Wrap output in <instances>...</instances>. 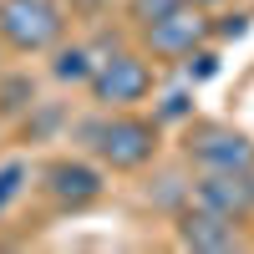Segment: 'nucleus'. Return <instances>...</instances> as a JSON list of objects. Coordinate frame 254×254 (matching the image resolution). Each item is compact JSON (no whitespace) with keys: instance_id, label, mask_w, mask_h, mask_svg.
Here are the masks:
<instances>
[{"instance_id":"f257e3e1","label":"nucleus","mask_w":254,"mask_h":254,"mask_svg":"<svg viewBox=\"0 0 254 254\" xmlns=\"http://www.w3.org/2000/svg\"><path fill=\"white\" fill-rule=\"evenodd\" d=\"M81 137H87L92 158L102 168H112V173H137L158 158V117H142L132 107L122 112H102L97 122L81 127Z\"/></svg>"},{"instance_id":"f03ea898","label":"nucleus","mask_w":254,"mask_h":254,"mask_svg":"<svg viewBox=\"0 0 254 254\" xmlns=\"http://www.w3.org/2000/svg\"><path fill=\"white\" fill-rule=\"evenodd\" d=\"M66 36V10L56 0H0V46L15 56H41Z\"/></svg>"},{"instance_id":"7ed1b4c3","label":"nucleus","mask_w":254,"mask_h":254,"mask_svg":"<svg viewBox=\"0 0 254 254\" xmlns=\"http://www.w3.org/2000/svg\"><path fill=\"white\" fill-rule=\"evenodd\" d=\"M87 92H92V102L102 112L137 107V102H147V92H153V61L142 51H112V56H102L92 66Z\"/></svg>"},{"instance_id":"20e7f679","label":"nucleus","mask_w":254,"mask_h":254,"mask_svg":"<svg viewBox=\"0 0 254 254\" xmlns=\"http://www.w3.org/2000/svg\"><path fill=\"white\" fill-rule=\"evenodd\" d=\"M188 163L198 173H239L254 168V137L229 122H193L188 127Z\"/></svg>"},{"instance_id":"39448f33","label":"nucleus","mask_w":254,"mask_h":254,"mask_svg":"<svg viewBox=\"0 0 254 254\" xmlns=\"http://www.w3.org/2000/svg\"><path fill=\"white\" fill-rule=\"evenodd\" d=\"M203 41H208V20H203V10L193 0H183V5H173L168 15L142 26V46H147L153 61H183V56H193Z\"/></svg>"},{"instance_id":"423d86ee","label":"nucleus","mask_w":254,"mask_h":254,"mask_svg":"<svg viewBox=\"0 0 254 254\" xmlns=\"http://www.w3.org/2000/svg\"><path fill=\"white\" fill-rule=\"evenodd\" d=\"M41 193H46L56 208H92L102 193H107V178H102V168L87 163V158H51L41 168Z\"/></svg>"},{"instance_id":"0eeeda50","label":"nucleus","mask_w":254,"mask_h":254,"mask_svg":"<svg viewBox=\"0 0 254 254\" xmlns=\"http://www.w3.org/2000/svg\"><path fill=\"white\" fill-rule=\"evenodd\" d=\"M173 229H178V244L193 249V254H229V249L244 244L239 219L219 214V208H203L193 198H188V208H178V224Z\"/></svg>"},{"instance_id":"6e6552de","label":"nucleus","mask_w":254,"mask_h":254,"mask_svg":"<svg viewBox=\"0 0 254 254\" xmlns=\"http://www.w3.org/2000/svg\"><path fill=\"white\" fill-rule=\"evenodd\" d=\"M188 198L244 224V219H254V168H239V173H198L188 183Z\"/></svg>"},{"instance_id":"1a4fd4ad","label":"nucleus","mask_w":254,"mask_h":254,"mask_svg":"<svg viewBox=\"0 0 254 254\" xmlns=\"http://www.w3.org/2000/svg\"><path fill=\"white\" fill-rule=\"evenodd\" d=\"M56 61H51V76L56 81H76V87H87V76H92V66H97V56L87 51V46H61L56 41Z\"/></svg>"},{"instance_id":"9d476101","label":"nucleus","mask_w":254,"mask_h":254,"mask_svg":"<svg viewBox=\"0 0 254 254\" xmlns=\"http://www.w3.org/2000/svg\"><path fill=\"white\" fill-rule=\"evenodd\" d=\"M26 178H31V168L26 163H5V168H0V214H5V208L20 198V193H26Z\"/></svg>"},{"instance_id":"9b49d317","label":"nucleus","mask_w":254,"mask_h":254,"mask_svg":"<svg viewBox=\"0 0 254 254\" xmlns=\"http://www.w3.org/2000/svg\"><path fill=\"white\" fill-rule=\"evenodd\" d=\"M173 5H183V0H127V15H132L137 26H147V20H158V15H168Z\"/></svg>"},{"instance_id":"f8f14e48","label":"nucleus","mask_w":254,"mask_h":254,"mask_svg":"<svg viewBox=\"0 0 254 254\" xmlns=\"http://www.w3.org/2000/svg\"><path fill=\"white\" fill-rule=\"evenodd\" d=\"M26 97H31V76H15L5 92H0V112H15V107H26Z\"/></svg>"}]
</instances>
